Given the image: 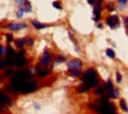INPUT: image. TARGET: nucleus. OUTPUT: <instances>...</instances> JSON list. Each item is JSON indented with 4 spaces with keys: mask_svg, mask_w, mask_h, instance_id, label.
<instances>
[{
    "mask_svg": "<svg viewBox=\"0 0 128 114\" xmlns=\"http://www.w3.org/2000/svg\"><path fill=\"white\" fill-rule=\"evenodd\" d=\"M88 107L92 108L94 112H96L99 114H116L113 105L109 101L107 100L106 95L103 94L102 98L99 101V105H94V104H88Z\"/></svg>",
    "mask_w": 128,
    "mask_h": 114,
    "instance_id": "nucleus-1",
    "label": "nucleus"
},
{
    "mask_svg": "<svg viewBox=\"0 0 128 114\" xmlns=\"http://www.w3.org/2000/svg\"><path fill=\"white\" fill-rule=\"evenodd\" d=\"M81 81L86 85H88L89 87H96L99 85V81L96 79V73L93 68H88L81 76Z\"/></svg>",
    "mask_w": 128,
    "mask_h": 114,
    "instance_id": "nucleus-2",
    "label": "nucleus"
},
{
    "mask_svg": "<svg viewBox=\"0 0 128 114\" xmlns=\"http://www.w3.org/2000/svg\"><path fill=\"white\" fill-rule=\"evenodd\" d=\"M36 89V82L35 81H25V82L21 85V87L19 89V92L21 93H31L33 91Z\"/></svg>",
    "mask_w": 128,
    "mask_h": 114,
    "instance_id": "nucleus-3",
    "label": "nucleus"
},
{
    "mask_svg": "<svg viewBox=\"0 0 128 114\" xmlns=\"http://www.w3.org/2000/svg\"><path fill=\"white\" fill-rule=\"evenodd\" d=\"M106 24L110 28L119 27V17H118V15H109V17H107Z\"/></svg>",
    "mask_w": 128,
    "mask_h": 114,
    "instance_id": "nucleus-4",
    "label": "nucleus"
},
{
    "mask_svg": "<svg viewBox=\"0 0 128 114\" xmlns=\"http://www.w3.org/2000/svg\"><path fill=\"white\" fill-rule=\"evenodd\" d=\"M81 66H82V61L79 60V59H73V60L67 62V68H68V71L79 70Z\"/></svg>",
    "mask_w": 128,
    "mask_h": 114,
    "instance_id": "nucleus-5",
    "label": "nucleus"
},
{
    "mask_svg": "<svg viewBox=\"0 0 128 114\" xmlns=\"http://www.w3.org/2000/svg\"><path fill=\"white\" fill-rule=\"evenodd\" d=\"M51 60H52L51 53H49L48 51H45L44 54L40 58V64H41V65H48L49 62H51Z\"/></svg>",
    "mask_w": 128,
    "mask_h": 114,
    "instance_id": "nucleus-6",
    "label": "nucleus"
},
{
    "mask_svg": "<svg viewBox=\"0 0 128 114\" xmlns=\"http://www.w3.org/2000/svg\"><path fill=\"white\" fill-rule=\"evenodd\" d=\"M27 25L24 24V22H20V24H9L7 28L11 30V31H19V30H22V28H26Z\"/></svg>",
    "mask_w": 128,
    "mask_h": 114,
    "instance_id": "nucleus-7",
    "label": "nucleus"
},
{
    "mask_svg": "<svg viewBox=\"0 0 128 114\" xmlns=\"http://www.w3.org/2000/svg\"><path fill=\"white\" fill-rule=\"evenodd\" d=\"M26 58L24 57V55H15V65L18 66V67H24V66L26 65Z\"/></svg>",
    "mask_w": 128,
    "mask_h": 114,
    "instance_id": "nucleus-8",
    "label": "nucleus"
},
{
    "mask_svg": "<svg viewBox=\"0 0 128 114\" xmlns=\"http://www.w3.org/2000/svg\"><path fill=\"white\" fill-rule=\"evenodd\" d=\"M0 104H2V105H8V106H12V101L9 100V98L4 94V93L0 91Z\"/></svg>",
    "mask_w": 128,
    "mask_h": 114,
    "instance_id": "nucleus-9",
    "label": "nucleus"
},
{
    "mask_svg": "<svg viewBox=\"0 0 128 114\" xmlns=\"http://www.w3.org/2000/svg\"><path fill=\"white\" fill-rule=\"evenodd\" d=\"M32 25L34 26L35 30H44V28H46V27L48 26V25H46V24H41V22H39L38 20H35V19L32 20Z\"/></svg>",
    "mask_w": 128,
    "mask_h": 114,
    "instance_id": "nucleus-10",
    "label": "nucleus"
},
{
    "mask_svg": "<svg viewBox=\"0 0 128 114\" xmlns=\"http://www.w3.org/2000/svg\"><path fill=\"white\" fill-rule=\"evenodd\" d=\"M108 97L112 98V99H116V98L119 97V92H118V89H110V91H108Z\"/></svg>",
    "mask_w": 128,
    "mask_h": 114,
    "instance_id": "nucleus-11",
    "label": "nucleus"
},
{
    "mask_svg": "<svg viewBox=\"0 0 128 114\" xmlns=\"http://www.w3.org/2000/svg\"><path fill=\"white\" fill-rule=\"evenodd\" d=\"M89 88H91V87H89L88 85H86V83H85V85H82V86H80V87H78V92H79V93L87 92V91H88Z\"/></svg>",
    "mask_w": 128,
    "mask_h": 114,
    "instance_id": "nucleus-12",
    "label": "nucleus"
},
{
    "mask_svg": "<svg viewBox=\"0 0 128 114\" xmlns=\"http://www.w3.org/2000/svg\"><path fill=\"white\" fill-rule=\"evenodd\" d=\"M15 57V52L13 48H7L6 51V58H14Z\"/></svg>",
    "mask_w": 128,
    "mask_h": 114,
    "instance_id": "nucleus-13",
    "label": "nucleus"
},
{
    "mask_svg": "<svg viewBox=\"0 0 128 114\" xmlns=\"http://www.w3.org/2000/svg\"><path fill=\"white\" fill-rule=\"evenodd\" d=\"M106 54H107V57L110 58V59H114L115 58V52L112 48H107L106 49Z\"/></svg>",
    "mask_w": 128,
    "mask_h": 114,
    "instance_id": "nucleus-14",
    "label": "nucleus"
},
{
    "mask_svg": "<svg viewBox=\"0 0 128 114\" xmlns=\"http://www.w3.org/2000/svg\"><path fill=\"white\" fill-rule=\"evenodd\" d=\"M68 72H69V75H71V76H73V78H76V76H79V75H81V72H80V70L68 71Z\"/></svg>",
    "mask_w": 128,
    "mask_h": 114,
    "instance_id": "nucleus-15",
    "label": "nucleus"
},
{
    "mask_svg": "<svg viewBox=\"0 0 128 114\" xmlns=\"http://www.w3.org/2000/svg\"><path fill=\"white\" fill-rule=\"evenodd\" d=\"M25 44H26V39H18L15 41V46H17V47H20V48H21Z\"/></svg>",
    "mask_w": 128,
    "mask_h": 114,
    "instance_id": "nucleus-16",
    "label": "nucleus"
},
{
    "mask_svg": "<svg viewBox=\"0 0 128 114\" xmlns=\"http://www.w3.org/2000/svg\"><path fill=\"white\" fill-rule=\"evenodd\" d=\"M27 0H17V6L19 8H25V4Z\"/></svg>",
    "mask_w": 128,
    "mask_h": 114,
    "instance_id": "nucleus-17",
    "label": "nucleus"
},
{
    "mask_svg": "<svg viewBox=\"0 0 128 114\" xmlns=\"http://www.w3.org/2000/svg\"><path fill=\"white\" fill-rule=\"evenodd\" d=\"M55 61L58 62H64V61H66V58L64 57V55H61V54H58L57 57H55Z\"/></svg>",
    "mask_w": 128,
    "mask_h": 114,
    "instance_id": "nucleus-18",
    "label": "nucleus"
},
{
    "mask_svg": "<svg viewBox=\"0 0 128 114\" xmlns=\"http://www.w3.org/2000/svg\"><path fill=\"white\" fill-rule=\"evenodd\" d=\"M120 106H121V108L125 111V112H128V106L126 104V101L122 99V100H120Z\"/></svg>",
    "mask_w": 128,
    "mask_h": 114,
    "instance_id": "nucleus-19",
    "label": "nucleus"
},
{
    "mask_svg": "<svg viewBox=\"0 0 128 114\" xmlns=\"http://www.w3.org/2000/svg\"><path fill=\"white\" fill-rule=\"evenodd\" d=\"M49 74V70H45V71H40V72H38V75H39L40 78H44V76H46V75Z\"/></svg>",
    "mask_w": 128,
    "mask_h": 114,
    "instance_id": "nucleus-20",
    "label": "nucleus"
},
{
    "mask_svg": "<svg viewBox=\"0 0 128 114\" xmlns=\"http://www.w3.org/2000/svg\"><path fill=\"white\" fill-rule=\"evenodd\" d=\"M25 11H26V12H28V13H30V12H32V6H31V4H30V1H28V0H27L26 4H25Z\"/></svg>",
    "mask_w": 128,
    "mask_h": 114,
    "instance_id": "nucleus-21",
    "label": "nucleus"
},
{
    "mask_svg": "<svg viewBox=\"0 0 128 114\" xmlns=\"http://www.w3.org/2000/svg\"><path fill=\"white\" fill-rule=\"evenodd\" d=\"M116 2H118V5H119L120 7H121V8H122V7H125V6H126V5H127L128 0H118V1H116Z\"/></svg>",
    "mask_w": 128,
    "mask_h": 114,
    "instance_id": "nucleus-22",
    "label": "nucleus"
},
{
    "mask_svg": "<svg viewBox=\"0 0 128 114\" xmlns=\"http://www.w3.org/2000/svg\"><path fill=\"white\" fill-rule=\"evenodd\" d=\"M94 93L97 94V95H103V89H102L101 87H96L95 91H94Z\"/></svg>",
    "mask_w": 128,
    "mask_h": 114,
    "instance_id": "nucleus-23",
    "label": "nucleus"
},
{
    "mask_svg": "<svg viewBox=\"0 0 128 114\" xmlns=\"http://www.w3.org/2000/svg\"><path fill=\"white\" fill-rule=\"evenodd\" d=\"M106 88L108 89V91H110V89H113V83H112V81L110 80H107L106 81Z\"/></svg>",
    "mask_w": 128,
    "mask_h": 114,
    "instance_id": "nucleus-24",
    "label": "nucleus"
},
{
    "mask_svg": "<svg viewBox=\"0 0 128 114\" xmlns=\"http://www.w3.org/2000/svg\"><path fill=\"white\" fill-rule=\"evenodd\" d=\"M24 12H26V11H25V8H19L18 13H17V18H22V15H24Z\"/></svg>",
    "mask_w": 128,
    "mask_h": 114,
    "instance_id": "nucleus-25",
    "label": "nucleus"
},
{
    "mask_svg": "<svg viewBox=\"0 0 128 114\" xmlns=\"http://www.w3.org/2000/svg\"><path fill=\"white\" fill-rule=\"evenodd\" d=\"M53 7H54V8H58V9H61L62 8L61 4H60L59 1H54V2H53Z\"/></svg>",
    "mask_w": 128,
    "mask_h": 114,
    "instance_id": "nucleus-26",
    "label": "nucleus"
},
{
    "mask_svg": "<svg viewBox=\"0 0 128 114\" xmlns=\"http://www.w3.org/2000/svg\"><path fill=\"white\" fill-rule=\"evenodd\" d=\"M26 44L32 46V45L34 44V39H33V38H26Z\"/></svg>",
    "mask_w": 128,
    "mask_h": 114,
    "instance_id": "nucleus-27",
    "label": "nucleus"
},
{
    "mask_svg": "<svg viewBox=\"0 0 128 114\" xmlns=\"http://www.w3.org/2000/svg\"><path fill=\"white\" fill-rule=\"evenodd\" d=\"M6 40H7V42H12V41H13V35L7 33V34H6Z\"/></svg>",
    "mask_w": 128,
    "mask_h": 114,
    "instance_id": "nucleus-28",
    "label": "nucleus"
},
{
    "mask_svg": "<svg viewBox=\"0 0 128 114\" xmlns=\"http://www.w3.org/2000/svg\"><path fill=\"white\" fill-rule=\"evenodd\" d=\"M115 76H116V82H121V80H122V76H121V74H120L119 72H116Z\"/></svg>",
    "mask_w": 128,
    "mask_h": 114,
    "instance_id": "nucleus-29",
    "label": "nucleus"
},
{
    "mask_svg": "<svg viewBox=\"0 0 128 114\" xmlns=\"http://www.w3.org/2000/svg\"><path fill=\"white\" fill-rule=\"evenodd\" d=\"M99 19H100V13H97V14H94V17H93V20L95 22L99 21Z\"/></svg>",
    "mask_w": 128,
    "mask_h": 114,
    "instance_id": "nucleus-30",
    "label": "nucleus"
},
{
    "mask_svg": "<svg viewBox=\"0 0 128 114\" xmlns=\"http://www.w3.org/2000/svg\"><path fill=\"white\" fill-rule=\"evenodd\" d=\"M9 75H12V70L11 68L6 70V72H5V76H9Z\"/></svg>",
    "mask_w": 128,
    "mask_h": 114,
    "instance_id": "nucleus-31",
    "label": "nucleus"
},
{
    "mask_svg": "<svg viewBox=\"0 0 128 114\" xmlns=\"http://www.w3.org/2000/svg\"><path fill=\"white\" fill-rule=\"evenodd\" d=\"M6 51H7V49L5 48V47H2V46H0V55H2V54H5V53H6Z\"/></svg>",
    "mask_w": 128,
    "mask_h": 114,
    "instance_id": "nucleus-32",
    "label": "nucleus"
},
{
    "mask_svg": "<svg viewBox=\"0 0 128 114\" xmlns=\"http://www.w3.org/2000/svg\"><path fill=\"white\" fill-rule=\"evenodd\" d=\"M107 7H108V9H109L110 12H113V11H114V8H113V5L110 4V2H108V4H107Z\"/></svg>",
    "mask_w": 128,
    "mask_h": 114,
    "instance_id": "nucleus-33",
    "label": "nucleus"
},
{
    "mask_svg": "<svg viewBox=\"0 0 128 114\" xmlns=\"http://www.w3.org/2000/svg\"><path fill=\"white\" fill-rule=\"evenodd\" d=\"M124 22L126 25V27H127V32H128V18H124Z\"/></svg>",
    "mask_w": 128,
    "mask_h": 114,
    "instance_id": "nucleus-34",
    "label": "nucleus"
},
{
    "mask_svg": "<svg viewBox=\"0 0 128 114\" xmlns=\"http://www.w3.org/2000/svg\"><path fill=\"white\" fill-rule=\"evenodd\" d=\"M4 66H6V65H5V60H2V59H0V68H2Z\"/></svg>",
    "mask_w": 128,
    "mask_h": 114,
    "instance_id": "nucleus-35",
    "label": "nucleus"
},
{
    "mask_svg": "<svg viewBox=\"0 0 128 114\" xmlns=\"http://www.w3.org/2000/svg\"><path fill=\"white\" fill-rule=\"evenodd\" d=\"M87 1H88V4L94 5V4H95V1H96V0H87Z\"/></svg>",
    "mask_w": 128,
    "mask_h": 114,
    "instance_id": "nucleus-36",
    "label": "nucleus"
},
{
    "mask_svg": "<svg viewBox=\"0 0 128 114\" xmlns=\"http://www.w3.org/2000/svg\"><path fill=\"white\" fill-rule=\"evenodd\" d=\"M34 108H36V110H39V108H40V106L38 105V104H34Z\"/></svg>",
    "mask_w": 128,
    "mask_h": 114,
    "instance_id": "nucleus-37",
    "label": "nucleus"
},
{
    "mask_svg": "<svg viewBox=\"0 0 128 114\" xmlns=\"http://www.w3.org/2000/svg\"><path fill=\"white\" fill-rule=\"evenodd\" d=\"M96 26H97V28H101V27H102V25H101V24H100V22H97V24H96Z\"/></svg>",
    "mask_w": 128,
    "mask_h": 114,
    "instance_id": "nucleus-38",
    "label": "nucleus"
},
{
    "mask_svg": "<svg viewBox=\"0 0 128 114\" xmlns=\"http://www.w3.org/2000/svg\"><path fill=\"white\" fill-rule=\"evenodd\" d=\"M102 1H103V0H97V2H101V4H102Z\"/></svg>",
    "mask_w": 128,
    "mask_h": 114,
    "instance_id": "nucleus-39",
    "label": "nucleus"
},
{
    "mask_svg": "<svg viewBox=\"0 0 128 114\" xmlns=\"http://www.w3.org/2000/svg\"><path fill=\"white\" fill-rule=\"evenodd\" d=\"M0 80H1V76H0Z\"/></svg>",
    "mask_w": 128,
    "mask_h": 114,
    "instance_id": "nucleus-40",
    "label": "nucleus"
}]
</instances>
